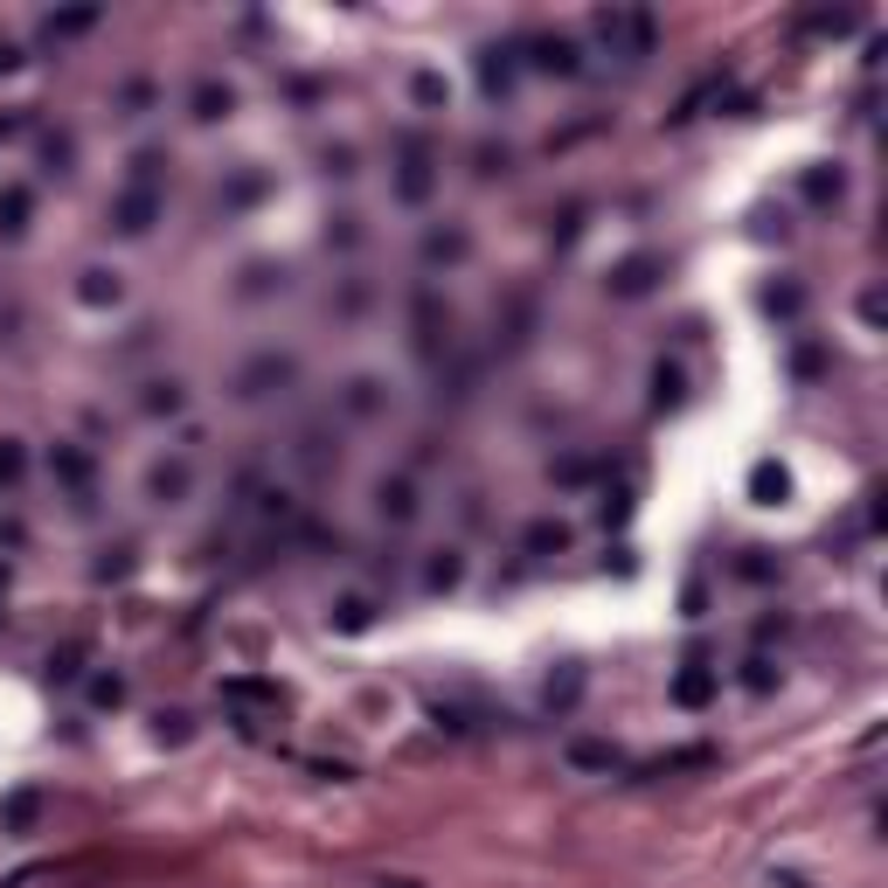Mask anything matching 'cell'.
Here are the masks:
<instances>
[{
  "label": "cell",
  "instance_id": "13",
  "mask_svg": "<svg viewBox=\"0 0 888 888\" xmlns=\"http://www.w3.org/2000/svg\"><path fill=\"white\" fill-rule=\"evenodd\" d=\"M29 208H35V195L21 188V180L0 188V237H21V229H29Z\"/></svg>",
  "mask_w": 888,
  "mask_h": 888
},
{
  "label": "cell",
  "instance_id": "33",
  "mask_svg": "<svg viewBox=\"0 0 888 888\" xmlns=\"http://www.w3.org/2000/svg\"><path fill=\"white\" fill-rule=\"evenodd\" d=\"M743 688H750V694H771V688H777V667H771V660H750V667H743Z\"/></svg>",
  "mask_w": 888,
  "mask_h": 888
},
{
  "label": "cell",
  "instance_id": "38",
  "mask_svg": "<svg viewBox=\"0 0 888 888\" xmlns=\"http://www.w3.org/2000/svg\"><path fill=\"white\" fill-rule=\"evenodd\" d=\"M382 888H416V881H382Z\"/></svg>",
  "mask_w": 888,
  "mask_h": 888
},
{
  "label": "cell",
  "instance_id": "35",
  "mask_svg": "<svg viewBox=\"0 0 888 888\" xmlns=\"http://www.w3.org/2000/svg\"><path fill=\"white\" fill-rule=\"evenodd\" d=\"M416 97H424V104H444V76L424 70V76H416Z\"/></svg>",
  "mask_w": 888,
  "mask_h": 888
},
{
  "label": "cell",
  "instance_id": "20",
  "mask_svg": "<svg viewBox=\"0 0 888 888\" xmlns=\"http://www.w3.org/2000/svg\"><path fill=\"white\" fill-rule=\"evenodd\" d=\"M76 299H84V306H118V271L91 265V271H84V285H76Z\"/></svg>",
  "mask_w": 888,
  "mask_h": 888
},
{
  "label": "cell",
  "instance_id": "19",
  "mask_svg": "<svg viewBox=\"0 0 888 888\" xmlns=\"http://www.w3.org/2000/svg\"><path fill=\"white\" fill-rule=\"evenodd\" d=\"M84 29H97V8H63V14H49V21H42V35H49V42H70V35H84Z\"/></svg>",
  "mask_w": 888,
  "mask_h": 888
},
{
  "label": "cell",
  "instance_id": "34",
  "mask_svg": "<svg viewBox=\"0 0 888 888\" xmlns=\"http://www.w3.org/2000/svg\"><path fill=\"white\" fill-rule=\"evenodd\" d=\"M146 410H180V382H153V396H146Z\"/></svg>",
  "mask_w": 888,
  "mask_h": 888
},
{
  "label": "cell",
  "instance_id": "6",
  "mask_svg": "<svg viewBox=\"0 0 888 888\" xmlns=\"http://www.w3.org/2000/svg\"><path fill=\"white\" fill-rule=\"evenodd\" d=\"M715 688H722V673L709 660H688L681 673H673V701H681V709H709Z\"/></svg>",
  "mask_w": 888,
  "mask_h": 888
},
{
  "label": "cell",
  "instance_id": "17",
  "mask_svg": "<svg viewBox=\"0 0 888 888\" xmlns=\"http://www.w3.org/2000/svg\"><path fill=\"white\" fill-rule=\"evenodd\" d=\"M652 403H660V410L688 403V375H681V361H660V369H652Z\"/></svg>",
  "mask_w": 888,
  "mask_h": 888
},
{
  "label": "cell",
  "instance_id": "14",
  "mask_svg": "<svg viewBox=\"0 0 888 888\" xmlns=\"http://www.w3.org/2000/svg\"><path fill=\"white\" fill-rule=\"evenodd\" d=\"M465 250H473L465 229H431V237H424V265H458Z\"/></svg>",
  "mask_w": 888,
  "mask_h": 888
},
{
  "label": "cell",
  "instance_id": "31",
  "mask_svg": "<svg viewBox=\"0 0 888 888\" xmlns=\"http://www.w3.org/2000/svg\"><path fill=\"white\" fill-rule=\"evenodd\" d=\"M49 673H56V681H76V673H84V646H63V652H49Z\"/></svg>",
  "mask_w": 888,
  "mask_h": 888
},
{
  "label": "cell",
  "instance_id": "37",
  "mask_svg": "<svg viewBox=\"0 0 888 888\" xmlns=\"http://www.w3.org/2000/svg\"><path fill=\"white\" fill-rule=\"evenodd\" d=\"M8 70H21V49H14V42H0V76H8Z\"/></svg>",
  "mask_w": 888,
  "mask_h": 888
},
{
  "label": "cell",
  "instance_id": "8",
  "mask_svg": "<svg viewBox=\"0 0 888 888\" xmlns=\"http://www.w3.org/2000/svg\"><path fill=\"white\" fill-rule=\"evenodd\" d=\"M49 473H56V479L70 486V500H76V507H91V458L76 452V444H56V452H49Z\"/></svg>",
  "mask_w": 888,
  "mask_h": 888
},
{
  "label": "cell",
  "instance_id": "21",
  "mask_svg": "<svg viewBox=\"0 0 888 888\" xmlns=\"http://www.w3.org/2000/svg\"><path fill=\"white\" fill-rule=\"evenodd\" d=\"M569 764H584V771H618V743H590V736H577V743H569Z\"/></svg>",
  "mask_w": 888,
  "mask_h": 888
},
{
  "label": "cell",
  "instance_id": "16",
  "mask_svg": "<svg viewBox=\"0 0 888 888\" xmlns=\"http://www.w3.org/2000/svg\"><path fill=\"white\" fill-rule=\"evenodd\" d=\"M229 112H237V91H229V84H195V118L202 125H216Z\"/></svg>",
  "mask_w": 888,
  "mask_h": 888
},
{
  "label": "cell",
  "instance_id": "2",
  "mask_svg": "<svg viewBox=\"0 0 888 888\" xmlns=\"http://www.w3.org/2000/svg\"><path fill=\"white\" fill-rule=\"evenodd\" d=\"M437 195V167H431V146L424 140H403V161H396V202L424 208Z\"/></svg>",
  "mask_w": 888,
  "mask_h": 888
},
{
  "label": "cell",
  "instance_id": "3",
  "mask_svg": "<svg viewBox=\"0 0 888 888\" xmlns=\"http://www.w3.org/2000/svg\"><path fill=\"white\" fill-rule=\"evenodd\" d=\"M597 29H605V42H618L624 56H652V42H660V29H652V14H597Z\"/></svg>",
  "mask_w": 888,
  "mask_h": 888
},
{
  "label": "cell",
  "instance_id": "22",
  "mask_svg": "<svg viewBox=\"0 0 888 888\" xmlns=\"http://www.w3.org/2000/svg\"><path fill=\"white\" fill-rule=\"evenodd\" d=\"M21 479H29V452H21V437H0V486H21Z\"/></svg>",
  "mask_w": 888,
  "mask_h": 888
},
{
  "label": "cell",
  "instance_id": "5",
  "mask_svg": "<svg viewBox=\"0 0 888 888\" xmlns=\"http://www.w3.org/2000/svg\"><path fill=\"white\" fill-rule=\"evenodd\" d=\"M42 805H49V798H42L35 785H14L8 798H0V833H8V840L35 833V826H42Z\"/></svg>",
  "mask_w": 888,
  "mask_h": 888
},
{
  "label": "cell",
  "instance_id": "29",
  "mask_svg": "<svg viewBox=\"0 0 888 888\" xmlns=\"http://www.w3.org/2000/svg\"><path fill=\"white\" fill-rule=\"evenodd\" d=\"M860 14H847V8H833V14H805V35H847Z\"/></svg>",
  "mask_w": 888,
  "mask_h": 888
},
{
  "label": "cell",
  "instance_id": "7",
  "mask_svg": "<svg viewBox=\"0 0 888 888\" xmlns=\"http://www.w3.org/2000/svg\"><path fill=\"white\" fill-rule=\"evenodd\" d=\"M528 63L548 70V76H577L584 70V56H577V42H569V35H535L528 42Z\"/></svg>",
  "mask_w": 888,
  "mask_h": 888
},
{
  "label": "cell",
  "instance_id": "27",
  "mask_svg": "<svg viewBox=\"0 0 888 888\" xmlns=\"http://www.w3.org/2000/svg\"><path fill=\"white\" fill-rule=\"evenodd\" d=\"M736 577H743V584H777V562L764 556V548H743V562H736Z\"/></svg>",
  "mask_w": 888,
  "mask_h": 888
},
{
  "label": "cell",
  "instance_id": "18",
  "mask_svg": "<svg viewBox=\"0 0 888 888\" xmlns=\"http://www.w3.org/2000/svg\"><path fill=\"white\" fill-rule=\"evenodd\" d=\"M375 507H382L389 520H410V514H416V486H410V479H382V486H375Z\"/></svg>",
  "mask_w": 888,
  "mask_h": 888
},
{
  "label": "cell",
  "instance_id": "12",
  "mask_svg": "<svg viewBox=\"0 0 888 888\" xmlns=\"http://www.w3.org/2000/svg\"><path fill=\"white\" fill-rule=\"evenodd\" d=\"M479 84H486V97L514 91V49H486V56H479Z\"/></svg>",
  "mask_w": 888,
  "mask_h": 888
},
{
  "label": "cell",
  "instance_id": "23",
  "mask_svg": "<svg viewBox=\"0 0 888 888\" xmlns=\"http://www.w3.org/2000/svg\"><path fill=\"white\" fill-rule=\"evenodd\" d=\"M265 382H292V361H285V354L271 361V354H265V361L244 375V396H265Z\"/></svg>",
  "mask_w": 888,
  "mask_h": 888
},
{
  "label": "cell",
  "instance_id": "32",
  "mask_svg": "<svg viewBox=\"0 0 888 888\" xmlns=\"http://www.w3.org/2000/svg\"><path fill=\"white\" fill-rule=\"evenodd\" d=\"M91 701H97V709H118V701H125V681H118V673H97V681H91Z\"/></svg>",
  "mask_w": 888,
  "mask_h": 888
},
{
  "label": "cell",
  "instance_id": "11",
  "mask_svg": "<svg viewBox=\"0 0 888 888\" xmlns=\"http://www.w3.org/2000/svg\"><path fill=\"white\" fill-rule=\"evenodd\" d=\"M798 195L826 208V202H840V195H847V174H840V167H805V180H798Z\"/></svg>",
  "mask_w": 888,
  "mask_h": 888
},
{
  "label": "cell",
  "instance_id": "1",
  "mask_svg": "<svg viewBox=\"0 0 888 888\" xmlns=\"http://www.w3.org/2000/svg\"><path fill=\"white\" fill-rule=\"evenodd\" d=\"M153 167H161V161L146 153V161H140V180H133V188H125V195L112 202V223L125 229V237H146V229H153V216H161V188H153Z\"/></svg>",
  "mask_w": 888,
  "mask_h": 888
},
{
  "label": "cell",
  "instance_id": "28",
  "mask_svg": "<svg viewBox=\"0 0 888 888\" xmlns=\"http://www.w3.org/2000/svg\"><path fill=\"white\" fill-rule=\"evenodd\" d=\"M180 493H188V465H161L153 473V500H180Z\"/></svg>",
  "mask_w": 888,
  "mask_h": 888
},
{
  "label": "cell",
  "instance_id": "25",
  "mask_svg": "<svg viewBox=\"0 0 888 888\" xmlns=\"http://www.w3.org/2000/svg\"><path fill=\"white\" fill-rule=\"evenodd\" d=\"M458 577H465V562L452 556V548H437V556H431V569H424V584H431V590H452Z\"/></svg>",
  "mask_w": 888,
  "mask_h": 888
},
{
  "label": "cell",
  "instance_id": "36",
  "mask_svg": "<svg viewBox=\"0 0 888 888\" xmlns=\"http://www.w3.org/2000/svg\"><path fill=\"white\" fill-rule=\"evenodd\" d=\"M375 389H382V382H369V375H361V382H354V396H348V403H354V410H375V403H382V396H375Z\"/></svg>",
  "mask_w": 888,
  "mask_h": 888
},
{
  "label": "cell",
  "instance_id": "30",
  "mask_svg": "<svg viewBox=\"0 0 888 888\" xmlns=\"http://www.w3.org/2000/svg\"><path fill=\"white\" fill-rule=\"evenodd\" d=\"M577 694H584V673H577V667H562V681H548V709H569Z\"/></svg>",
  "mask_w": 888,
  "mask_h": 888
},
{
  "label": "cell",
  "instance_id": "15",
  "mask_svg": "<svg viewBox=\"0 0 888 888\" xmlns=\"http://www.w3.org/2000/svg\"><path fill=\"white\" fill-rule=\"evenodd\" d=\"M520 548H528V556H562V548H569V520H535V528L520 535Z\"/></svg>",
  "mask_w": 888,
  "mask_h": 888
},
{
  "label": "cell",
  "instance_id": "24",
  "mask_svg": "<svg viewBox=\"0 0 888 888\" xmlns=\"http://www.w3.org/2000/svg\"><path fill=\"white\" fill-rule=\"evenodd\" d=\"M333 624H341V632H369L375 605H369V597H341V605H333Z\"/></svg>",
  "mask_w": 888,
  "mask_h": 888
},
{
  "label": "cell",
  "instance_id": "4",
  "mask_svg": "<svg viewBox=\"0 0 888 888\" xmlns=\"http://www.w3.org/2000/svg\"><path fill=\"white\" fill-rule=\"evenodd\" d=\"M660 271H667V257L660 250H639V257H624V265H611V292L618 299H639V292H652V285H660Z\"/></svg>",
  "mask_w": 888,
  "mask_h": 888
},
{
  "label": "cell",
  "instance_id": "9",
  "mask_svg": "<svg viewBox=\"0 0 888 888\" xmlns=\"http://www.w3.org/2000/svg\"><path fill=\"white\" fill-rule=\"evenodd\" d=\"M750 500H756V507H785V500H792V473H785L777 458H756V465H750Z\"/></svg>",
  "mask_w": 888,
  "mask_h": 888
},
{
  "label": "cell",
  "instance_id": "26",
  "mask_svg": "<svg viewBox=\"0 0 888 888\" xmlns=\"http://www.w3.org/2000/svg\"><path fill=\"white\" fill-rule=\"evenodd\" d=\"M764 312H777V320H798V312H805V292H798V285H771V292H764Z\"/></svg>",
  "mask_w": 888,
  "mask_h": 888
},
{
  "label": "cell",
  "instance_id": "39",
  "mask_svg": "<svg viewBox=\"0 0 888 888\" xmlns=\"http://www.w3.org/2000/svg\"><path fill=\"white\" fill-rule=\"evenodd\" d=\"M0 590H8V569H0Z\"/></svg>",
  "mask_w": 888,
  "mask_h": 888
},
{
  "label": "cell",
  "instance_id": "10",
  "mask_svg": "<svg viewBox=\"0 0 888 888\" xmlns=\"http://www.w3.org/2000/svg\"><path fill=\"white\" fill-rule=\"evenodd\" d=\"M223 701H244V709H278L285 688H278V681H250V673H237V681H223Z\"/></svg>",
  "mask_w": 888,
  "mask_h": 888
}]
</instances>
